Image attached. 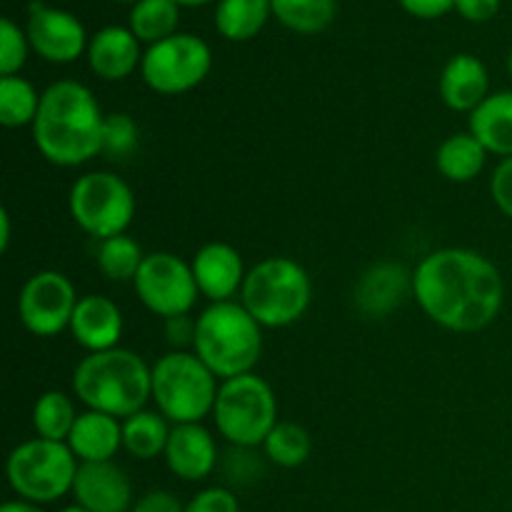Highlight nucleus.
Returning <instances> with one entry per match:
<instances>
[{"instance_id":"423d86ee","label":"nucleus","mask_w":512,"mask_h":512,"mask_svg":"<svg viewBox=\"0 0 512 512\" xmlns=\"http://www.w3.org/2000/svg\"><path fill=\"white\" fill-rule=\"evenodd\" d=\"M218 390V375L188 350H173L153 365V400L175 425L200 423L213 413Z\"/></svg>"},{"instance_id":"72a5a7b5","label":"nucleus","mask_w":512,"mask_h":512,"mask_svg":"<svg viewBox=\"0 0 512 512\" xmlns=\"http://www.w3.org/2000/svg\"><path fill=\"white\" fill-rule=\"evenodd\" d=\"M185 512H240L238 498L225 488H208L200 490L188 505Z\"/></svg>"},{"instance_id":"bb28decb","label":"nucleus","mask_w":512,"mask_h":512,"mask_svg":"<svg viewBox=\"0 0 512 512\" xmlns=\"http://www.w3.org/2000/svg\"><path fill=\"white\" fill-rule=\"evenodd\" d=\"M273 18L298 35H318L338 15V0H270Z\"/></svg>"},{"instance_id":"a878e982","label":"nucleus","mask_w":512,"mask_h":512,"mask_svg":"<svg viewBox=\"0 0 512 512\" xmlns=\"http://www.w3.org/2000/svg\"><path fill=\"white\" fill-rule=\"evenodd\" d=\"M173 428H168V418L150 410L130 415L123 420V448L138 460H153L165 455Z\"/></svg>"},{"instance_id":"c9c22d12","label":"nucleus","mask_w":512,"mask_h":512,"mask_svg":"<svg viewBox=\"0 0 512 512\" xmlns=\"http://www.w3.org/2000/svg\"><path fill=\"white\" fill-rule=\"evenodd\" d=\"M503 0H455V13L468 23H488L500 13Z\"/></svg>"},{"instance_id":"7c9ffc66","label":"nucleus","mask_w":512,"mask_h":512,"mask_svg":"<svg viewBox=\"0 0 512 512\" xmlns=\"http://www.w3.org/2000/svg\"><path fill=\"white\" fill-rule=\"evenodd\" d=\"M263 448L270 463L280 465V468H300L310 458L313 445H310V435L303 425L290 423V420H278V425L270 430Z\"/></svg>"},{"instance_id":"f03ea898","label":"nucleus","mask_w":512,"mask_h":512,"mask_svg":"<svg viewBox=\"0 0 512 512\" xmlns=\"http://www.w3.org/2000/svg\"><path fill=\"white\" fill-rule=\"evenodd\" d=\"M40 98L33 143L48 163L78 168L103 153L105 115L93 90L78 80H58Z\"/></svg>"},{"instance_id":"b1692460","label":"nucleus","mask_w":512,"mask_h":512,"mask_svg":"<svg viewBox=\"0 0 512 512\" xmlns=\"http://www.w3.org/2000/svg\"><path fill=\"white\" fill-rule=\"evenodd\" d=\"M488 160V150L473 133H455L445 140L435 155L440 173L453 183H470L478 178Z\"/></svg>"},{"instance_id":"393cba45","label":"nucleus","mask_w":512,"mask_h":512,"mask_svg":"<svg viewBox=\"0 0 512 512\" xmlns=\"http://www.w3.org/2000/svg\"><path fill=\"white\" fill-rule=\"evenodd\" d=\"M128 28L143 45H155L180 33V5L175 0H140L130 5Z\"/></svg>"},{"instance_id":"7ed1b4c3","label":"nucleus","mask_w":512,"mask_h":512,"mask_svg":"<svg viewBox=\"0 0 512 512\" xmlns=\"http://www.w3.org/2000/svg\"><path fill=\"white\" fill-rule=\"evenodd\" d=\"M73 393L88 410L125 420L153 398V368L128 348L88 353L73 373Z\"/></svg>"},{"instance_id":"f704fd0d","label":"nucleus","mask_w":512,"mask_h":512,"mask_svg":"<svg viewBox=\"0 0 512 512\" xmlns=\"http://www.w3.org/2000/svg\"><path fill=\"white\" fill-rule=\"evenodd\" d=\"M490 195H493L500 213L508 215L512 220V158H505L503 163L495 168L493 180H490Z\"/></svg>"},{"instance_id":"9b49d317","label":"nucleus","mask_w":512,"mask_h":512,"mask_svg":"<svg viewBox=\"0 0 512 512\" xmlns=\"http://www.w3.org/2000/svg\"><path fill=\"white\" fill-rule=\"evenodd\" d=\"M133 288L140 303L165 320L188 315L200 295L193 268L173 253L145 255Z\"/></svg>"},{"instance_id":"a19ab883","label":"nucleus","mask_w":512,"mask_h":512,"mask_svg":"<svg viewBox=\"0 0 512 512\" xmlns=\"http://www.w3.org/2000/svg\"><path fill=\"white\" fill-rule=\"evenodd\" d=\"M8 243H10V215L5 213H0V250H8Z\"/></svg>"},{"instance_id":"20e7f679","label":"nucleus","mask_w":512,"mask_h":512,"mask_svg":"<svg viewBox=\"0 0 512 512\" xmlns=\"http://www.w3.org/2000/svg\"><path fill=\"white\" fill-rule=\"evenodd\" d=\"M193 350L218 378L248 375L263 353V325L243 303H210L198 318Z\"/></svg>"},{"instance_id":"e433bc0d","label":"nucleus","mask_w":512,"mask_h":512,"mask_svg":"<svg viewBox=\"0 0 512 512\" xmlns=\"http://www.w3.org/2000/svg\"><path fill=\"white\" fill-rule=\"evenodd\" d=\"M195 330H198V320H190L188 315H178V318L165 320V338L175 350H185L188 345L195 343Z\"/></svg>"},{"instance_id":"37998d69","label":"nucleus","mask_w":512,"mask_h":512,"mask_svg":"<svg viewBox=\"0 0 512 512\" xmlns=\"http://www.w3.org/2000/svg\"><path fill=\"white\" fill-rule=\"evenodd\" d=\"M60 512H90V510L80 508V505H70V508H65V510H60Z\"/></svg>"},{"instance_id":"c756f323","label":"nucleus","mask_w":512,"mask_h":512,"mask_svg":"<svg viewBox=\"0 0 512 512\" xmlns=\"http://www.w3.org/2000/svg\"><path fill=\"white\" fill-rule=\"evenodd\" d=\"M143 260L145 253L128 235H115V238L100 240L98 268L113 283H128V280L133 283Z\"/></svg>"},{"instance_id":"f257e3e1","label":"nucleus","mask_w":512,"mask_h":512,"mask_svg":"<svg viewBox=\"0 0 512 512\" xmlns=\"http://www.w3.org/2000/svg\"><path fill=\"white\" fill-rule=\"evenodd\" d=\"M413 295L423 313L453 333L485 330L503 310L505 283L495 263L465 248H443L420 260Z\"/></svg>"},{"instance_id":"c85d7f7f","label":"nucleus","mask_w":512,"mask_h":512,"mask_svg":"<svg viewBox=\"0 0 512 512\" xmlns=\"http://www.w3.org/2000/svg\"><path fill=\"white\" fill-rule=\"evenodd\" d=\"M40 98L43 95H38L30 80L20 78V75L0 78V123L10 130L25 128V125L33 128L40 110Z\"/></svg>"},{"instance_id":"9d476101","label":"nucleus","mask_w":512,"mask_h":512,"mask_svg":"<svg viewBox=\"0 0 512 512\" xmlns=\"http://www.w3.org/2000/svg\"><path fill=\"white\" fill-rule=\"evenodd\" d=\"M213 68V50L200 35L175 33L143 53L140 75L160 95H183L198 88Z\"/></svg>"},{"instance_id":"ddd939ff","label":"nucleus","mask_w":512,"mask_h":512,"mask_svg":"<svg viewBox=\"0 0 512 512\" xmlns=\"http://www.w3.org/2000/svg\"><path fill=\"white\" fill-rule=\"evenodd\" d=\"M25 35L30 40V50L48 63L68 65L88 53L90 38L78 15L40 0L28 5Z\"/></svg>"},{"instance_id":"58836bf2","label":"nucleus","mask_w":512,"mask_h":512,"mask_svg":"<svg viewBox=\"0 0 512 512\" xmlns=\"http://www.w3.org/2000/svg\"><path fill=\"white\" fill-rule=\"evenodd\" d=\"M130 512H185V505H180V500L168 490H153L145 493Z\"/></svg>"},{"instance_id":"4468645a","label":"nucleus","mask_w":512,"mask_h":512,"mask_svg":"<svg viewBox=\"0 0 512 512\" xmlns=\"http://www.w3.org/2000/svg\"><path fill=\"white\" fill-rule=\"evenodd\" d=\"M75 503L90 512H128L133 510V485L123 468L108 463H80L73 483Z\"/></svg>"},{"instance_id":"6ab92c4d","label":"nucleus","mask_w":512,"mask_h":512,"mask_svg":"<svg viewBox=\"0 0 512 512\" xmlns=\"http://www.w3.org/2000/svg\"><path fill=\"white\" fill-rule=\"evenodd\" d=\"M488 88V68L470 53L453 55L440 73V98L455 113H473L490 95Z\"/></svg>"},{"instance_id":"1a4fd4ad","label":"nucleus","mask_w":512,"mask_h":512,"mask_svg":"<svg viewBox=\"0 0 512 512\" xmlns=\"http://www.w3.org/2000/svg\"><path fill=\"white\" fill-rule=\"evenodd\" d=\"M70 218L98 240L125 235L135 218V195L120 175L95 170L80 175L68 195Z\"/></svg>"},{"instance_id":"4c0bfd02","label":"nucleus","mask_w":512,"mask_h":512,"mask_svg":"<svg viewBox=\"0 0 512 512\" xmlns=\"http://www.w3.org/2000/svg\"><path fill=\"white\" fill-rule=\"evenodd\" d=\"M400 8L420 20H435L455 10V0H398Z\"/></svg>"},{"instance_id":"39448f33","label":"nucleus","mask_w":512,"mask_h":512,"mask_svg":"<svg viewBox=\"0 0 512 512\" xmlns=\"http://www.w3.org/2000/svg\"><path fill=\"white\" fill-rule=\"evenodd\" d=\"M313 298L308 273L293 258H265L250 268L240 290V303L263 328L298 323Z\"/></svg>"},{"instance_id":"2f4dec72","label":"nucleus","mask_w":512,"mask_h":512,"mask_svg":"<svg viewBox=\"0 0 512 512\" xmlns=\"http://www.w3.org/2000/svg\"><path fill=\"white\" fill-rule=\"evenodd\" d=\"M30 53V40L25 28L15 20H0V75H18Z\"/></svg>"},{"instance_id":"473e14b6","label":"nucleus","mask_w":512,"mask_h":512,"mask_svg":"<svg viewBox=\"0 0 512 512\" xmlns=\"http://www.w3.org/2000/svg\"><path fill=\"white\" fill-rule=\"evenodd\" d=\"M138 148V123L125 113L105 115L103 153L113 160L128 158Z\"/></svg>"},{"instance_id":"ea45409f","label":"nucleus","mask_w":512,"mask_h":512,"mask_svg":"<svg viewBox=\"0 0 512 512\" xmlns=\"http://www.w3.org/2000/svg\"><path fill=\"white\" fill-rule=\"evenodd\" d=\"M0 512H43V508L35 503H28V500H10V503H5Z\"/></svg>"},{"instance_id":"cd10ccee","label":"nucleus","mask_w":512,"mask_h":512,"mask_svg":"<svg viewBox=\"0 0 512 512\" xmlns=\"http://www.w3.org/2000/svg\"><path fill=\"white\" fill-rule=\"evenodd\" d=\"M33 428L38 438L53 440V443H68L73 425L78 420V410L70 395L60 390H48L40 395L33 405Z\"/></svg>"},{"instance_id":"0eeeda50","label":"nucleus","mask_w":512,"mask_h":512,"mask_svg":"<svg viewBox=\"0 0 512 512\" xmlns=\"http://www.w3.org/2000/svg\"><path fill=\"white\" fill-rule=\"evenodd\" d=\"M213 420L230 445L258 448L278 425V400L260 375H238L220 383Z\"/></svg>"},{"instance_id":"f8f14e48","label":"nucleus","mask_w":512,"mask_h":512,"mask_svg":"<svg viewBox=\"0 0 512 512\" xmlns=\"http://www.w3.org/2000/svg\"><path fill=\"white\" fill-rule=\"evenodd\" d=\"M78 300L68 275L58 273V270H40V273L30 275L20 290V323L38 338H53L70 328Z\"/></svg>"},{"instance_id":"5701e85b","label":"nucleus","mask_w":512,"mask_h":512,"mask_svg":"<svg viewBox=\"0 0 512 512\" xmlns=\"http://www.w3.org/2000/svg\"><path fill=\"white\" fill-rule=\"evenodd\" d=\"M273 15L270 0H218L215 28L230 43H245L260 35Z\"/></svg>"},{"instance_id":"412c9836","label":"nucleus","mask_w":512,"mask_h":512,"mask_svg":"<svg viewBox=\"0 0 512 512\" xmlns=\"http://www.w3.org/2000/svg\"><path fill=\"white\" fill-rule=\"evenodd\" d=\"M68 448L78 463H108L123 448V423L113 415L85 410L75 420Z\"/></svg>"},{"instance_id":"a211bd4d","label":"nucleus","mask_w":512,"mask_h":512,"mask_svg":"<svg viewBox=\"0 0 512 512\" xmlns=\"http://www.w3.org/2000/svg\"><path fill=\"white\" fill-rule=\"evenodd\" d=\"M123 325V313L113 300L103 295H85L75 305L68 330L80 348L88 353H103V350L118 348Z\"/></svg>"},{"instance_id":"a18cd8bd","label":"nucleus","mask_w":512,"mask_h":512,"mask_svg":"<svg viewBox=\"0 0 512 512\" xmlns=\"http://www.w3.org/2000/svg\"><path fill=\"white\" fill-rule=\"evenodd\" d=\"M508 73H510V78H512V50H510V55H508Z\"/></svg>"},{"instance_id":"dca6fc26","label":"nucleus","mask_w":512,"mask_h":512,"mask_svg":"<svg viewBox=\"0 0 512 512\" xmlns=\"http://www.w3.org/2000/svg\"><path fill=\"white\" fill-rule=\"evenodd\" d=\"M140 40L135 38L133 30L123 28V25H105L98 33L90 35L88 43V65L100 80H125L133 75L143 63V53L140 50Z\"/></svg>"},{"instance_id":"4be33fe9","label":"nucleus","mask_w":512,"mask_h":512,"mask_svg":"<svg viewBox=\"0 0 512 512\" xmlns=\"http://www.w3.org/2000/svg\"><path fill=\"white\" fill-rule=\"evenodd\" d=\"M470 133L488 153L512 158V90L490 93L470 113Z\"/></svg>"},{"instance_id":"79ce46f5","label":"nucleus","mask_w":512,"mask_h":512,"mask_svg":"<svg viewBox=\"0 0 512 512\" xmlns=\"http://www.w3.org/2000/svg\"><path fill=\"white\" fill-rule=\"evenodd\" d=\"M180 8H200V5H208V3H218V0H175Z\"/></svg>"},{"instance_id":"f3484780","label":"nucleus","mask_w":512,"mask_h":512,"mask_svg":"<svg viewBox=\"0 0 512 512\" xmlns=\"http://www.w3.org/2000/svg\"><path fill=\"white\" fill-rule=\"evenodd\" d=\"M165 463L180 480L198 483L208 478L218 465V445L210 430L200 423L175 425L165 448Z\"/></svg>"},{"instance_id":"c03bdc74","label":"nucleus","mask_w":512,"mask_h":512,"mask_svg":"<svg viewBox=\"0 0 512 512\" xmlns=\"http://www.w3.org/2000/svg\"><path fill=\"white\" fill-rule=\"evenodd\" d=\"M113 3H128V5H135V3H140V0H113Z\"/></svg>"},{"instance_id":"6e6552de","label":"nucleus","mask_w":512,"mask_h":512,"mask_svg":"<svg viewBox=\"0 0 512 512\" xmlns=\"http://www.w3.org/2000/svg\"><path fill=\"white\" fill-rule=\"evenodd\" d=\"M78 458L68 443L33 438L20 443L8 455V483L20 500L45 505L55 503L65 493H73L75 475H78Z\"/></svg>"},{"instance_id":"2eb2a0df","label":"nucleus","mask_w":512,"mask_h":512,"mask_svg":"<svg viewBox=\"0 0 512 512\" xmlns=\"http://www.w3.org/2000/svg\"><path fill=\"white\" fill-rule=\"evenodd\" d=\"M190 268H193L200 295H205L210 303H228V300H233V295L243 290L245 278H248L243 258L228 243L203 245L195 253Z\"/></svg>"},{"instance_id":"aec40b11","label":"nucleus","mask_w":512,"mask_h":512,"mask_svg":"<svg viewBox=\"0 0 512 512\" xmlns=\"http://www.w3.org/2000/svg\"><path fill=\"white\" fill-rule=\"evenodd\" d=\"M408 293H413V273L395 263H380L360 278L355 303L368 318H385Z\"/></svg>"}]
</instances>
